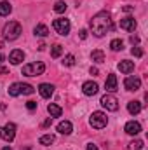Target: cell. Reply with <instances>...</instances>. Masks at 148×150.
Wrapping results in <instances>:
<instances>
[{
	"label": "cell",
	"mask_w": 148,
	"mask_h": 150,
	"mask_svg": "<svg viewBox=\"0 0 148 150\" xmlns=\"http://www.w3.org/2000/svg\"><path fill=\"white\" fill-rule=\"evenodd\" d=\"M111 28H113V21H111L110 12H106V11L98 12V14L91 19V32H92L96 37H103L106 32H110Z\"/></svg>",
	"instance_id": "cell-1"
},
{
	"label": "cell",
	"mask_w": 148,
	"mask_h": 150,
	"mask_svg": "<svg viewBox=\"0 0 148 150\" xmlns=\"http://www.w3.org/2000/svg\"><path fill=\"white\" fill-rule=\"evenodd\" d=\"M21 33H23V28L18 21H9L4 26V38L5 40H16V38H19Z\"/></svg>",
	"instance_id": "cell-2"
},
{
	"label": "cell",
	"mask_w": 148,
	"mask_h": 150,
	"mask_svg": "<svg viewBox=\"0 0 148 150\" xmlns=\"http://www.w3.org/2000/svg\"><path fill=\"white\" fill-rule=\"evenodd\" d=\"M89 124L94 129H103L108 124V117H106V113H103V112H92L91 117H89Z\"/></svg>",
	"instance_id": "cell-3"
},
{
	"label": "cell",
	"mask_w": 148,
	"mask_h": 150,
	"mask_svg": "<svg viewBox=\"0 0 148 150\" xmlns=\"http://www.w3.org/2000/svg\"><path fill=\"white\" fill-rule=\"evenodd\" d=\"M44 72H45V65L40 63V61L23 67V75H26V77H37V75H42Z\"/></svg>",
	"instance_id": "cell-4"
},
{
	"label": "cell",
	"mask_w": 148,
	"mask_h": 150,
	"mask_svg": "<svg viewBox=\"0 0 148 150\" xmlns=\"http://www.w3.org/2000/svg\"><path fill=\"white\" fill-rule=\"evenodd\" d=\"M52 26H54V30H56L59 35H63V37L68 35V33H70V28H72L70 19H66V18H58V19H54Z\"/></svg>",
	"instance_id": "cell-5"
},
{
	"label": "cell",
	"mask_w": 148,
	"mask_h": 150,
	"mask_svg": "<svg viewBox=\"0 0 148 150\" xmlns=\"http://www.w3.org/2000/svg\"><path fill=\"white\" fill-rule=\"evenodd\" d=\"M14 136H16V126L12 122H7L5 126L0 127V138L4 142H12Z\"/></svg>",
	"instance_id": "cell-6"
},
{
	"label": "cell",
	"mask_w": 148,
	"mask_h": 150,
	"mask_svg": "<svg viewBox=\"0 0 148 150\" xmlns=\"http://www.w3.org/2000/svg\"><path fill=\"white\" fill-rule=\"evenodd\" d=\"M99 103H101L106 110H110V112H117V110H118V100H117L113 94H105Z\"/></svg>",
	"instance_id": "cell-7"
},
{
	"label": "cell",
	"mask_w": 148,
	"mask_h": 150,
	"mask_svg": "<svg viewBox=\"0 0 148 150\" xmlns=\"http://www.w3.org/2000/svg\"><path fill=\"white\" fill-rule=\"evenodd\" d=\"M124 87L127 91H138L141 87V79L140 77H127L124 80Z\"/></svg>",
	"instance_id": "cell-8"
},
{
	"label": "cell",
	"mask_w": 148,
	"mask_h": 150,
	"mask_svg": "<svg viewBox=\"0 0 148 150\" xmlns=\"http://www.w3.org/2000/svg\"><path fill=\"white\" fill-rule=\"evenodd\" d=\"M124 131H125L127 134H131V136H136V134H140V133H141V124H140V122H136V120H129V122L125 124Z\"/></svg>",
	"instance_id": "cell-9"
},
{
	"label": "cell",
	"mask_w": 148,
	"mask_h": 150,
	"mask_svg": "<svg viewBox=\"0 0 148 150\" xmlns=\"http://www.w3.org/2000/svg\"><path fill=\"white\" fill-rule=\"evenodd\" d=\"M82 93H84L85 96H94V94L98 93V84L92 82V80L84 82V84H82Z\"/></svg>",
	"instance_id": "cell-10"
},
{
	"label": "cell",
	"mask_w": 148,
	"mask_h": 150,
	"mask_svg": "<svg viewBox=\"0 0 148 150\" xmlns=\"http://www.w3.org/2000/svg\"><path fill=\"white\" fill-rule=\"evenodd\" d=\"M38 93H40V96L42 98H51L52 94H54V86L52 84H40L38 86Z\"/></svg>",
	"instance_id": "cell-11"
},
{
	"label": "cell",
	"mask_w": 148,
	"mask_h": 150,
	"mask_svg": "<svg viewBox=\"0 0 148 150\" xmlns=\"http://www.w3.org/2000/svg\"><path fill=\"white\" fill-rule=\"evenodd\" d=\"M120 28L125 30V32H134V28H136V19H134V18H124V19H120Z\"/></svg>",
	"instance_id": "cell-12"
},
{
	"label": "cell",
	"mask_w": 148,
	"mask_h": 150,
	"mask_svg": "<svg viewBox=\"0 0 148 150\" xmlns=\"http://www.w3.org/2000/svg\"><path fill=\"white\" fill-rule=\"evenodd\" d=\"M23 59H25V52H23L21 49H14V51L9 54V61H11L12 65H19Z\"/></svg>",
	"instance_id": "cell-13"
},
{
	"label": "cell",
	"mask_w": 148,
	"mask_h": 150,
	"mask_svg": "<svg viewBox=\"0 0 148 150\" xmlns=\"http://www.w3.org/2000/svg\"><path fill=\"white\" fill-rule=\"evenodd\" d=\"M117 75L115 74H108V77H106V82H105V87H106V91L108 93H115L117 91Z\"/></svg>",
	"instance_id": "cell-14"
},
{
	"label": "cell",
	"mask_w": 148,
	"mask_h": 150,
	"mask_svg": "<svg viewBox=\"0 0 148 150\" xmlns=\"http://www.w3.org/2000/svg\"><path fill=\"white\" fill-rule=\"evenodd\" d=\"M118 70L122 72V74H131V72H134V63L132 61H129V59H122L120 63H118Z\"/></svg>",
	"instance_id": "cell-15"
},
{
	"label": "cell",
	"mask_w": 148,
	"mask_h": 150,
	"mask_svg": "<svg viewBox=\"0 0 148 150\" xmlns=\"http://www.w3.org/2000/svg\"><path fill=\"white\" fill-rule=\"evenodd\" d=\"M58 131H59L61 134H70V133L73 131V126H72L70 120H63V122L58 124Z\"/></svg>",
	"instance_id": "cell-16"
},
{
	"label": "cell",
	"mask_w": 148,
	"mask_h": 150,
	"mask_svg": "<svg viewBox=\"0 0 148 150\" xmlns=\"http://www.w3.org/2000/svg\"><path fill=\"white\" fill-rule=\"evenodd\" d=\"M141 108H143V107H141V103H140V101H136V100L127 103V110H129L131 115H138V113L141 112Z\"/></svg>",
	"instance_id": "cell-17"
},
{
	"label": "cell",
	"mask_w": 148,
	"mask_h": 150,
	"mask_svg": "<svg viewBox=\"0 0 148 150\" xmlns=\"http://www.w3.org/2000/svg\"><path fill=\"white\" fill-rule=\"evenodd\" d=\"M47 112L51 113V117H61L63 108H61L59 105H56V103H49V107H47Z\"/></svg>",
	"instance_id": "cell-18"
},
{
	"label": "cell",
	"mask_w": 148,
	"mask_h": 150,
	"mask_svg": "<svg viewBox=\"0 0 148 150\" xmlns=\"http://www.w3.org/2000/svg\"><path fill=\"white\" fill-rule=\"evenodd\" d=\"M33 93H35V87H33V86L19 82V94H26V96H30V94H33Z\"/></svg>",
	"instance_id": "cell-19"
},
{
	"label": "cell",
	"mask_w": 148,
	"mask_h": 150,
	"mask_svg": "<svg viewBox=\"0 0 148 150\" xmlns=\"http://www.w3.org/2000/svg\"><path fill=\"white\" fill-rule=\"evenodd\" d=\"M91 59H92L94 63H103V61H105V52L99 51V49H96V51L91 52Z\"/></svg>",
	"instance_id": "cell-20"
},
{
	"label": "cell",
	"mask_w": 148,
	"mask_h": 150,
	"mask_svg": "<svg viewBox=\"0 0 148 150\" xmlns=\"http://www.w3.org/2000/svg\"><path fill=\"white\" fill-rule=\"evenodd\" d=\"M33 33H35L37 37H47V35H49V28H47L45 25H37L35 30H33Z\"/></svg>",
	"instance_id": "cell-21"
},
{
	"label": "cell",
	"mask_w": 148,
	"mask_h": 150,
	"mask_svg": "<svg viewBox=\"0 0 148 150\" xmlns=\"http://www.w3.org/2000/svg\"><path fill=\"white\" fill-rule=\"evenodd\" d=\"M12 12V5L9 2H0V16H9Z\"/></svg>",
	"instance_id": "cell-22"
},
{
	"label": "cell",
	"mask_w": 148,
	"mask_h": 150,
	"mask_svg": "<svg viewBox=\"0 0 148 150\" xmlns=\"http://www.w3.org/2000/svg\"><path fill=\"white\" fill-rule=\"evenodd\" d=\"M110 47H111V51H115V52H117V51H122V49H124V42H122L120 38H113L110 42Z\"/></svg>",
	"instance_id": "cell-23"
},
{
	"label": "cell",
	"mask_w": 148,
	"mask_h": 150,
	"mask_svg": "<svg viewBox=\"0 0 148 150\" xmlns=\"http://www.w3.org/2000/svg\"><path fill=\"white\" fill-rule=\"evenodd\" d=\"M61 54H63V45L54 44V45L51 47V56H52V58H59Z\"/></svg>",
	"instance_id": "cell-24"
},
{
	"label": "cell",
	"mask_w": 148,
	"mask_h": 150,
	"mask_svg": "<svg viewBox=\"0 0 148 150\" xmlns=\"http://www.w3.org/2000/svg\"><path fill=\"white\" fill-rule=\"evenodd\" d=\"M54 140H56V138H54V134H44V136H40V140H38V142H40V145H52V143H54Z\"/></svg>",
	"instance_id": "cell-25"
},
{
	"label": "cell",
	"mask_w": 148,
	"mask_h": 150,
	"mask_svg": "<svg viewBox=\"0 0 148 150\" xmlns=\"http://www.w3.org/2000/svg\"><path fill=\"white\" fill-rule=\"evenodd\" d=\"M66 11V4L63 2V0H58L56 4H54V12H58V14H63Z\"/></svg>",
	"instance_id": "cell-26"
},
{
	"label": "cell",
	"mask_w": 148,
	"mask_h": 150,
	"mask_svg": "<svg viewBox=\"0 0 148 150\" xmlns=\"http://www.w3.org/2000/svg\"><path fill=\"white\" fill-rule=\"evenodd\" d=\"M127 149L129 150H141L143 149V142H141V140H132V142L127 145Z\"/></svg>",
	"instance_id": "cell-27"
},
{
	"label": "cell",
	"mask_w": 148,
	"mask_h": 150,
	"mask_svg": "<svg viewBox=\"0 0 148 150\" xmlns=\"http://www.w3.org/2000/svg\"><path fill=\"white\" fill-rule=\"evenodd\" d=\"M63 65H65V67H73L75 65V56L73 54H66L65 59H63Z\"/></svg>",
	"instance_id": "cell-28"
},
{
	"label": "cell",
	"mask_w": 148,
	"mask_h": 150,
	"mask_svg": "<svg viewBox=\"0 0 148 150\" xmlns=\"http://www.w3.org/2000/svg\"><path fill=\"white\" fill-rule=\"evenodd\" d=\"M9 94H11V96H19V82H14V84L9 87Z\"/></svg>",
	"instance_id": "cell-29"
},
{
	"label": "cell",
	"mask_w": 148,
	"mask_h": 150,
	"mask_svg": "<svg viewBox=\"0 0 148 150\" xmlns=\"http://www.w3.org/2000/svg\"><path fill=\"white\" fill-rule=\"evenodd\" d=\"M131 52H132V56H136V58H141V56H143V49L138 47V45H134V47L131 49Z\"/></svg>",
	"instance_id": "cell-30"
},
{
	"label": "cell",
	"mask_w": 148,
	"mask_h": 150,
	"mask_svg": "<svg viewBox=\"0 0 148 150\" xmlns=\"http://www.w3.org/2000/svg\"><path fill=\"white\" fill-rule=\"evenodd\" d=\"M26 108H28L30 112H33V110L37 108V101H28V103H26Z\"/></svg>",
	"instance_id": "cell-31"
},
{
	"label": "cell",
	"mask_w": 148,
	"mask_h": 150,
	"mask_svg": "<svg viewBox=\"0 0 148 150\" xmlns=\"http://www.w3.org/2000/svg\"><path fill=\"white\" fill-rule=\"evenodd\" d=\"M78 37L82 38V40H85V38H87V30H80V32H78Z\"/></svg>",
	"instance_id": "cell-32"
},
{
	"label": "cell",
	"mask_w": 148,
	"mask_h": 150,
	"mask_svg": "<svg viewBox=\"0 0 148 150\" xmlns=\"http://www.w3.org/2000/svg\"><path fill=\"white\" fill-rule=\"evenodd\" d=\"M51 124H52V117H51V119H47V120H45V122H44L42 126H44V127H49Z\"/></svg>",
	"instance_id": "cell-33"
},
{
	"label": "cell",
	"mask_w": 148,
	"mask_h": 150,
	"mask_svg": "<svg viewBox=\"0 0 148 150\" xmlns=\"http://www.w3.org/2000/svg\"><path fill=\"white\" fill-rule=\"evenodd\" d=\"M85 150H98V147H96L94 143H89V145H87V149H85Z\"/></svg>",
	"instance_id": "cell-34"
},
{
	"label": "cell",
	"mask_w": 148,
	"mask_h": 150,
	"mask_svg": "<svg viewBox=\"0 0 148 150\" xmlns=\"http://www.w3.org/2000/svg\"><path fill=\"white\" fill-rule=\"evenodd\" d=\"M0 74H2V75L9 74V68H5V67H0Z\"/></svg>",
	"instance_id": "cell-35"
},
{
	"label": "cell",
	"mask_w": 148,
	"mask_h": 150,
	"mask_svg": "<svg viewBox=\"0 0 148 150\" xmlns=\"http://www.w3.org/2000/svg\"><path fill=\"white\" fill-rule=\"evenodd\" d=\"M131 42H132V44H138V42H140V38L136 37V35H131Z\"/></svg>",
	"instance_id": "cell-36"
},
{
	"label": "cell",
	"mask_w": 148,
	"mask_h": 150,
	"mask_svg": "<svg viewBox=\"0 0 148 150\" xmlns=\"http://www.w3.org/2000/svg\"><path fill=\"white\" fill-rule=\"evenodd\" d=\"M98 74H99V70H98L96 67H92V68H91V75H98Z\"/></svg>",
	"instance_id": "cell-37"
},
{
	"label": "cell",
	"mask_w": 148,
	"mask_h": 150,
	"mask_svg": "<svg viewBox=\"0 0 148 150\" xmlns=\"http://www.w3.org/2000/svg\"><path fill=\"white\" fill-rule=\"evenodd\" d=\"M2 61H4V56H2V54H0V63H2Z\"/></svg>",
	"instance_id": "cell-38"
},
{
	"label": "cell",
	"mask_w": 148,
	"mask_h": 150,
	"mask_svg": "<svg viewBox=\"0 0 148 150\" xmlns=\"http://www.w3.org/2000/svg\"><path fill=\"white\" fill-rule=\"evenodd\" d=\"M2 150H11V149H9V147H5V149H2Z\"/></svg>",
	"instance_id": "cell-39"
},
{
	"label": "cell",
	"mask_w": 148,
	"mask_h": 150,
	"mask_svg": "<svg viewBox=\"0 0 148 150\" xmlns=\"http://www.w3.org/2000/svg\"><path fill=\"white\" fill-rule=\"evenodd\" d=\"M23 150H30V149H23Z\"/></svg>",
	"instance_id": "cell-40"
}]
</instances>
